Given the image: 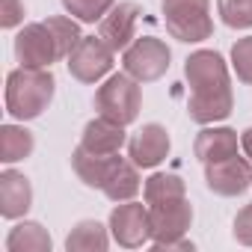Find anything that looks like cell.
I'll list each match as a JSON object with an SVG mask.
<instances>
[{
    "label": "cell",
    "instance_id": "obj_1",
    "mask_svg": "<svg viewBox=\"0 0 252 252\" xmlns=\"http://www.w3.org/2000/svg\"><path fill=\"white\" fill-rule=\"evenodd\" d=\"M187 83H190V101L187 113L199 125L220 122L231 113V86L225 63L217 51H196L190 54L184 65Z\"/></svg>",
    "mask_w": 252,
    "mask_h": 252
},
{
    "label": "cell",
    "instance_id": "obj_2",
    "mask_svg": "<svg viewBox=\"0 0 252 252\" xmlns=\"http://www.w3.org/2000/svg\"><path fill=\"white\" fill-rule=\"evenodd\" d=\"M54 98V74L48 68H15L6 77V110L15 119H36Z\"/></svg>",
    "mask_w": 252,
    "mask_h": 252
},
{
    "label": "cell",
    "instance_id": "obj_3",
    "mask_svg": "<svg viewBox=\"0 0 252 252\" xmlns=\"http://www.w3.org/2000/svg\"><path fill=\"white\" fill-rule=\"evenodd\" d=\"M193 208L187 196L163 199L149 205V222H152V246L155 249H193L190 240H184V231L190 228Z\"/></svg>",
    "mask_w": 252,
    "mask_h": 252
},
{
    "label": "cell",
    "instance_id": "obj_4",
    "mask_svg": "<svg viewBox=\"0 0 252 252\" xmlns=\"http://www.w3.org/2000/svg\"><path fill=\"white\" fill-rule=\"evenodd\" d=\"M140 104H143L140 86L128 71L110 74L104 80V86H98V92H95L98 116H104L110 122H119V125H131L140 116Z\"/></svg>",
    "mask_w": 252,
    "mask_h": 252
},
{
    "label": "cell",
    "instance_id": "obj_5",
    "mask_svg": "<svg viewBox=\"0 0 252 252\" xmlns=\"http://www.w3.org/2000/svg\"><path fill=\"white\" fill-rule=\"evenodd\" d=\"M163 18L178 42H202L214 33L208 0H163Z\"/></svg>",
    "mask_w": 252,
    "mask_h": 252
},
{
    "label": "cell",
    "instance_id": "obj_6",
    "mask_svg": "<svg viewBox=\"0 0 252 252\" xmlns=\"http://www.w3.org/2000/svg\"><path fill=\"white\" fill-rule=\"evenodd\" d=\"M122 65L137 83H152V80L166 74V68H169V48L160 39H155V36H143V39L128 45Z\"/></svg>",
    "mask_w": 252,
    "mask_h": 252
},
{
    "label": "cell",
    "instance_id": "obj_7",
    "mask_svg": "<svg viewBox=\"0 0 252 252\" xmlns=\"http://www.w3.org/2000/svg\"><path fill=\"white\" fill-rule=\"evenodd\" d=\"M113 48L101 36H83L77 48L68 54V71L80 83H95L113 68Z\"/></svg>",
    "mask_w": 252,
    "mask_h": 252
},
{
    "label": "cell",
    "instance_id": "obj_8",
    "mask_svg": "<svg viewBox=\"0 0 252 252\" xmlns=\"http://www.w3.org/2000/svg\"><path fill=\"white\" fill-rule=\"evenodd\" d=\"M110 231L119 240V246L137 249L143 243H152V222H149V208L137 202H125L110 214Z\"/></svg>",
    "mask_w": 252,
    "mask_h": 252
},
{
    "label": "cell",
    "instance_id": "obj_9",
    "mask_svg": "<svg viewBox=\"0 0 252 252\" xmlns=\"http://www.w3.org/2000/svg\"><path fill=\"white\" fill-rule=\"evenodd\" d=\"M15 57L27 68H48L54 60H60V51L45 24H27L15 39Z\"/></svg>",
    "mask_w": 252,
    "mask_h": 252
},
{
    "label": "cell",
    "instance_id": "obj_10",
    "mask_svg": "<svg viewBox=\"0 0 252 252\" xmlns=\"http://www.w3.org/2000/svg\"><path fill=\"white\" fill-rule=\"evenodd\" d=\"M205 181L214 193L220 196H240L249 184H252V169L246 163V158L231 155L225 160L217 163H205Z\"/></svg>",
    "mask_w": 252,
    "mask_h": 252
},
{
    "label": "cell",
    "instance_id": "obj_11",
    "mask_svg": "<svg viewBox=\"0 0 252 252\" xmlns=\"http://www.w3.org/2000/svg\"><path fill=\"white\" fill-rule=\"evenodd\" d=\"M166 155H169V134H166L163 125H158V122L143 125V131H137L131 137V143H128V158L140 169L158 166Z\"/></svg>",
    "mask_w": 252,
    "mask_h": 252
},
{
    "label": "cell",
    "instance_id": "obj_12",
    "mask_svg": "<svg viewBox=\"0 0 252 252\" xmlns=\"http://www.w3.org/2000/svg\"><path fill=\"white\" fill-rule=\"evenodd\" d=\"M140 18V6L137 3H119L113 6L98 27V36L113 48V51H128L131 39H134V27Z\"/></svg>",
    "mask_w": 252,
    "mask_h": 252
},
{
    "label": "cell",
    "instance_id": "obj_13",
    "mask_svg": "<svg viewBox=\"0 0 252 252\" xmlns=\"http://www.w3.org/2000/svg\"><path fill=\"white\" fill-rule=\"evenodd\" d=\"M80 146L92 155H119V149L125 146V125L98 116L83 128Z\"/></svg>",
    "mask_w": 252,
    "mask_h": 252
},
{
    "label": "cell",
    "instance_id": "obj_14",
    "mask_svg": "<svg viewBox=\"0 0 252 252\" xmlns=\"http://www.w3.org/2000/svg\"><path fill=\"white\" fill-rule=\"evenodd\" d=\"M30 202H33L30 181L21 172L6 169L3 175H0V214H3L6 220H15V217L27 214Z\"/></svg>",
    "mask_w": 252,
    "mask_h": 252
},
{
    "label": "cell",
    "instance_id": "obj_15",
    "mask_svg": "<svg viewBox=\"0 0 252 252\" xmlns=\"http://www.w3.org/2000/svg\"><path fill=\"white\" fill-rule=\"evenodd\" d=\"M119 160H122L119 155H92L83 146H77L74 155H71V166H74L77 178L89 187H98V190L107 184V178H110V172L116 169Z\"/></svg>",
    "mask_w": 252,
    "mask_h": 252
},
{
    "label": "cell",
    "instance_id": "obj_16",
    "mask_svg": "<svg viewBox=\"0 0 252 252\" xmlns=\"http://www.w3.org/2000/svg\"><path fill=\"white\" fill-rule=\"evenodd\" d=\"M237 155V134L231 128H205L196 137V158L202 163H217Z\"/></svg>",
    "mask_w": 252,
    "mask_h": 252
},
{
    "label": "cell",
    "instance_id": "obj_17",
    "mask_svg": "<svg viewBox=\"0 0 252 252\" xmlns=\"http://www.w3.org/2000/svg\"><path fill=\"white\" fill-rule=\"evenodd\" d=\"M104 190V196L107 199H113V202H131L137 193H140V175H137V163L131 160H119L116 163V169L110 172V178H107V184L101 187Z\"/></svg>",
    "mask_w": 252,
    "mask_h": 252
},
{
    "label": "cell",
    "instance_id": "obj_18",
    "mask_svg": "<svg viewBox=\"0 0 252 252\" xmlns=\"http://www.w3.org/2000/svg\"><path fill=\"white\" fill-rule=\"evenodd\" d=\"M6 249L9 252H48L51 249V237L39 222H21L9 231L6 237Z\"/></svg>",
    "mask_w": 252,
    "mask_h": 252
},
{
    "label": "cell",
    "instance_id": "obj_19",
    "mask_svg": "<svg viewBox=\"0 0 252 252\" xmlns=\"http://www.w3.org/2000/svg\"><path fill=\"white\" fill-rule=\"evenodd\" d=\"M65 249L68 252H92V249H107V231L101 222L95 220H83L71 228V234L65 237Z\"/></svg>",
    "mask_w": 252,
    "mask_h": 252
},
{
    "label": "cell",
    "instance_id": "obj_20",
    "mask_svg": "<svg viewBox=\"0 0 252 252\" xmlns=\"http://www.w3.org/2000/svg\"><path fill=\"white\" fill-rule=\"evenodd\" d=\"M30 152H33V134L27 128H15V125L0 128V160L3 163L24 160Z\"/></svg>",
    "mask_w": 252,
    "mask_h": 252
},
{
    "label": "cell",
    "instance_id": "obj_21",
    "mask_svg": "<svg viewBox=\"0 0 252 252\" xmlns=\"http://www.w3.org/2000/svg\"><path fill=\"white\" fill-rule=\"evenodd\" d=\"M45 27L51 30V36H54V42H57L60 57H68V54L77 48V42L83 39V36H80V27H77L71 18H63V15L48 18V21H45Z\"/></svg>",
    "mask_w": 252,
    "mask_h": 252
},
{
    "label": "cell",
    "instance_id": "obj_22",
    "mask_svg": "<svg viewBox=\"0 0 252 252\" xmlns=\"http://www.w3.org/2000/svg\"><path fill=\"white\" fill-rule=\"evenodd\" d=\"M175 196H184V181L178 175H169V172H158L146 181V202H163V199H175Z\"/></svg>",
    "mask_w": 252,
    "mask_h": 252
},
{
    "label": "cell",
    "instance_id": "obj_23",
    "mask_svg": "<svg viewBox=\"0 0 252 252\" xmlns=\"http://www.w3.org/2000/svg\"><path fill=\"white\" fill-rule=\"evenodd\" d=\"M220 15L228 27L246 30L252 27V0H220Z\"/></svg>",
    "mask_w": 252,
    "mask_h": 252
},
{
    "label": "cell",
    "instance_id": "obj_24",
    "mask_svg": "<svg viewBox=\"0 0 252 252\" xmlns=\"http://www.w3.org/2000/svg\"><path fill=\"white\" fill-rule=\"evenodd\" d=\"M63 6H65L74 18L92 24V21H101V18L113 9V0H63Z\"/></svg>",
    "mask_w": 252,
    "mask_h": 252
},
{
    "label": "cell",
    "instance_id": "obj_25",
    "mask_svg": "<svg viewBox=\"0 0 252 252\" xmlns=\"http://www.w3.org/2000/svg\"><path fill=\"white\" fill-rule=\"evenodd\" d=\"M231 63H234L237 77H240L243 83H252V36L234 42V48H231Z\"/></svg>",
    "mask_w": 252,
    "mask_h": 252
},
{
    "label": "cell",
    "instance_id": "obj_26",
    "mask_svg": "<svg viewBox=\"0 0 252 252\" xmlns=\"http://www.w3.org/2000/svg\"><path fill=\"white\" fill-rule=\"evenodd\" d=\"M24 21V3L21 0H0V27H15Z\"/></svg>",
    "mask_w": 252,
    "mask_h": 252
},
{
    "label": "cell",
    "instance_id": "obj_27",
    "mask_svg": "<svg viewBox=\"0 0 252 252\" xmlns=\"http://www.w3.org/2000/svg\"><path fill=\"white\" fill-rule=\"evenodd\" d=\"M234 237L243 246H252V205H246L237 214V220H234Z\"/></svg>",
    "mask_w": 252,
    "mask_h": 252
},
{
    "label": "cell",
    "instance_id": "obj_28",
    "mask_svg": "<svg viewBox=\"0 0 252 252\" xmlns=\"http://www.w3.org/2000/svg\"><path fill=\"white\" fill-rule=\"evenodd\" d=\"M240 146H243L246 158H252V128H249V131H243V137H240Z\"/></svg>",
    "mask_w": 252,
    "mask_h": 252
}]
</instances>
